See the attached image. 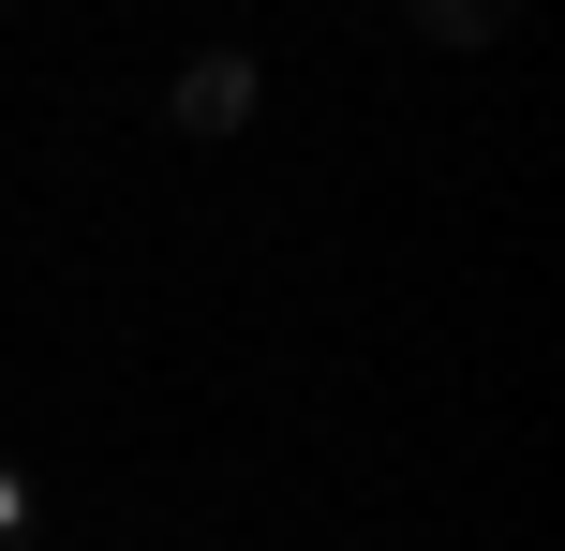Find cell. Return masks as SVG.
Segmentation results:
<instances>
[{
	"label": "cell",
	"instance_id": "obj_1",
	"mask_svg": "<svg viewBox=\"0 0 565 551\" xmlns=\"http://www.w3.org/2000/svg\"><path fill=\"white\" fill-rule=\"evenodd\" d=\"M254 105H268L254 45H194V60H179V89H164V119H179V135H238Z\"/></svg>",
	"mask_w": 565,
	"mask_h": 551
},
{
	"label": "cell",
	"instance_id": "obj_3",
	"mask_svg": "<svg viewBox=\"0 0 565 551\" xmlns=\"http://www.w3.org/2000/svg\"><path fill=\"white\" fill-rule=\"evenodd\" d=\"M45 537V492H30V463H0V551H30Z\"/></svg>",
	"mask_w": 565,
	"mask_h": 551
},
{
	"label": "cell",
	"instance_id": "obj_2",
	"mask_svg": "<svg viewBox=\"0 0 565 551\" xmlns=\"http://www.w3.org/2000/svg\"><path fill=\"white\" fill-rule=\"evenodd\" d=\"M402 15H417L431 45H491V15H507V0H402Z\"/></svg>",
	"mask_w": 565,
	"mask_h": 551
}]
</instances>
